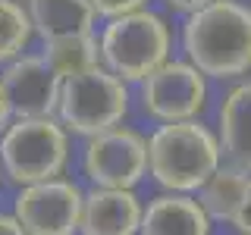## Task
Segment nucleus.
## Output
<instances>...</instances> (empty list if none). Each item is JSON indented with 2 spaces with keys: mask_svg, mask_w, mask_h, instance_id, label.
<instances>
[{
  "mask_svg": "<svg viewBox=\"0 0 251 235\" xmlns=\"http://www.w3.org/2000/svg\"><path fill=\"white\" fill-rule=\"evenodd\" d=\"M220 151L251 176V78L239 82L220 104Z\"/></svg>",
  "mask_w": 251,
  "mask_h": 235,
  "instance_id": "13",
  "label": "nucleus"
},
{
  "mask_svg": "<svg viewBox=\"0 0 251 235\" xmlns=\"http://www.w3.org/2000/svg\"><path fill=\"white\" fill-rule=\"evenodd\" d=\"M138 235H210V216L192 194H160L141 210Z\"/></svg>",
  "mask_w": 251,
  "mask_h": 235,
  "instance_id": "11",
  "label": "nucleus"
},
{
  "mask_svg": "<svg viewBox=\"0 0 251 235\" xmlns=\"http://www.w3.org/2000/svg\"><path fill=\"white\" fill-rule=\"evenodd\" d=\"M141 110L157 122L198 119L207 107V75L188 60H167L141 78Z\"/></svg>",
  "mask_w": 251,
  "mask_h": 235,
  "instance_id": "7",
  "label": "nucleus"
},
{
  "mask_svg": "<svg viewBox=\"0 0 251 235\" xmlns=\"http://www.w3.org/2000/svg\"><path fill=\"white\" fill-rule=\"evenodd\" d=\"M82 169L94 188H135L148 176V138L129 125L88 135Z\"/></svg>",
  "mask_w": 251,
  "mask_h": 235,
  "instance_id": "6",
  "label": "nucleus"
},
{
  "mask_svg": "<svg viewBox=\"0 0 251 235\" xmlns=\"http://www.w3.org/2000/svg\"><path fill=\"white\" fill-rule=\"evenodd\" d=\"M88 3L94 6V13H98V16L113 19V16H123V13H132V10L148 6V0H88Z\"/></svg>",
  "mask_w": 251,
  "mask_h": 235,
  "instance_id": "18",
  "label": "nucleus"
},
{
  "mask_svg": "<svg viewBox=\"0 0 251 235\" xmlns=\"http://www.w3.org/2000/svg\"><path fill=\"white\" fill-rule=\"evenodd\" d=\"M129 113V88L120 75L104 66L66 75L60 82L57 119L73 135H98L113 125H123Z\"/></svg>",
  "mask_w": 251,
  "mask_h": 235,
  "instance_id": "5",
  "label": "nucleus"
},
{
  "mask_svg": "<svg viewBox=\"0 0 251 235\" xmlns=\"http://www.w3.org/2000/svg\"><path fill=\"white\" fill-rule=\"evenodd\" d=\"M10 97L13 116H53L63 78L47 66L41 53H19L16 60L3 63L0 75Z\"/></svg>",
  "mask_w": 251,
  "mask_h": 235,
  "instance_id": "9",
  "label": "nucleus"
},
{
  "mask_svg": "<svg viewBox=\"0 0 251 235\" xmlns=\"http://www.w3.org/2000/svg\"><path fill=\"white\" fill-rule=\"evenodd\" d=\"M22 6L31 22V31L41 41L94 31V19H98L88 0H22Z\"/></svg>",
  "mask_w": 251,
  "mask_h": 235,
  "instance_id": "12",
  "label": "nucleus"
},
{
  "mask_svg": "<svg viewBox=\"0 0 251 235\" xmlns=\"http://www.w3.org/2000/svg\"><path fill=\"white\" fill-rule=\"evenodd\" d=\"M214 0H163V6L173 13H185V16H192V13H198L204 10V6H210Z\"/></svg>",
  "mask_w": 251,
  "mask_h": 235,
  "instance_id": "19",
  "label": "nucleus"
},
{
  "mask_svg": "<svg viewBox=\"0 0 251 235\" xmlns=\"http://www.w3.org/2000/svg\"><path fill=\"white\" fill-rule=\"evenodd\" d=\"M145 204L135 188H94L82 201V235H138Z\"/></svg>",
  "mask_w": 251,
  "mask_h": 235,
  "instance_id": "10",
  "label": "nucleus"
},
{
  "mask_svg": "<svg viewBox=\"0 0 251 235\" xmlns=\"http://www.w3.org/2000/svg\"><path fill=\"white\" fill-rule=\"evenodd\" d=\"M0 235H25V229L13 213H0Z\"/></svg>",
  "mask_w": 251,
  "mask_h": 235,
  "instance_id": "20",
  "label": "nucleus"
},
{
  "mask_svg": "<svg viewBox=\"0 0 251 235\" xmlns=\"http://www.w3.org/2000/svg\"><path fill=\"white\" fill-rule=\"evenodd\" d=\"M41 57L60 78H66V75L100 66V47H98L94 31H85V35H66V38L44 41Z\"/></svg>",
  "mask_w": 251,
  "mask_h": 235,
  "instance_id": "14",
  "label": "nucleus"
},
{
  "mask_svg": "<svg viewBox=\"0 0 251 235\" xmlns=\"http://www.w3.org/2000/svg\"><path fill=\"white\" fill-rule=\"evenodd\" d=\"M69 163V132L57 116H13L0 132V169L16 185L63 176Z\"/></svg>",
  "mask_w": 251,
  "mask_h": 235,
  "instance_id": "4",
  "label": "nucleus"
},
{
  "mask_svg": "<svg viewBox=\"0 0 251 235\" xmlns=\"http://www.w3.org/2000/svg\"><path fill=\"white\" fill-rule=\"evenodd\" d=\"M85 191L69 179H47V182L22 185L13 201V216L25 235H75L82 216Z\"/></svg>",
  "mask_w": 251,
  "mask_h": 235,
  "instance_id": "8",
  "label": "nucleus"
},
{
  "mask_svg": "<svg viewBox=\"0 0 251 235\" xmlns=\"http://www.w3.org/2000/svg\"><path fill=\"white\" fill-rule=\"evenodd\" d=\"M185 60L207 78H242L251 72V6L214 0L192 13L182 28Z\"/></svg>",
  "mask_w": 251,
  "mask_h": 235,
  "instance_id": "1",
  "label": "nucleus"
},
{
  "mask_svg": "<svg viewBox=\"0 0 251 235\" xmlns=\"http://www.w3.org/2000/svg\"><path fill=\"white\" fill-rule=\"evenodd\" d=\"M229 223H232V229L239 235H251V176H248L245 188H242V198H239V204H235Z\"/></svg>",
  "mask_w": 251,
  "mask_h": 235,
  "instance_id": "17",
  "label": "nucleus"
},
{
  "mask_svg": "<svg viewBox=\"0 0 251 235\" xmlns=\"http://www.w3.org/2000/svg\"><path fill=\"white\" fill-rule=\"evenodd\" d=\"M98 47H100V66L129 85L141 82L148 72H154L160 63L170 60L173 31L160 13L141 6V10L107 19L98 38Z\"/></svg>",
  "mask_w": 251,
  "mask_h": 235,
  "instance_id": "3",
  "label": "nucleus"
},
{
  "mask_svg": "<svg viewBox=\"0 0 251 235\" xmlns=\"http://www.w3.org/2000/svg\"><path fill=\"white\" fill-rule=\"evenodd\" d=\"M245 182H248L245 169L232 166V163H226V166L220 163V166L207 176V182L198 188V191H201L198 204L204 207V213H207L210 219H226V223H229L235 204H239V198H242Z\"/></svg>",
  "mask_w": 251,
  "mask_h": 235,
  "instance_id": "15",
  "label": "nucleus"
},
{
  "mask_svg": "<svg viewBox=\"0 0 251 235\" xmlns=\"http://www.w3.org/2000/svg\"><path fill=\"white\" fill-rule=\"evenodd\" d=\"M220 163V138L198 119L160 122L148 135V172L167 191H198Z\"/></svg>",
  "mask_w": 251,
  "mask_h": 235,
  "instance_id": "2",
  "label": "nucleus"
},
{
  "mask_svg": "<svg viewBox=\"0 0 251 235\" xmlns=\"http://www.w3.org/2000/svg\"><path fill=\"white\" fill-rule=\"evenodd\" d=\"M13 119V107H10V97H6V88L0 82V132L6 129V122Z\"/></svg>",
  "mask_w": 251,
  "mask_h": 235,
  "instance_id": "21",
  "label": "nucleus"
},
{
  "mask_svg": "<svg viewBox=\"0 0 251 235\" xmlns=\"http://www.w3.org/2000/svg\"><path fill=\"white\" fill-rule=\"evenodd\" d=\"M31 22L19 0H0V63H10L28 50Z\"/></svg>",
  "mask_w": 251,
  "mask_h": 235,
  "instance_id": "16",
  "label": "nucleus"
},
{
  "mask_svg": "<svg viewBox=\"0 0 251 235\" xmlns=\"http://www.w3.org/2000/svg\"><path fill=\"white\" fill-rule=\"evenodd\" d=\"M0 176H3V169H0Z\"/></svg>",
  "mask_w": 251,
  "mask_h": 235,
  "instance_id": "22",
  "label": "nucleus"
}]
</instances>
